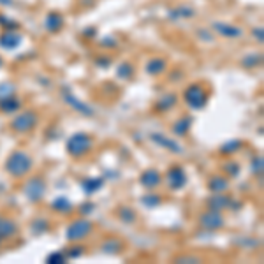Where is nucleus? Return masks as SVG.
<instances>
[{"label": "nucleus", "mask_w": 264, "mask_h": 264, "mask_svg": "<svg viewBox=\"0 0 264 264\" xmlns=\"http://www.w3.org/2000/svg\"><path fill=\"white\" fill-rule=\"evenodd\" d=\"M252 36H254V39H255V41H259V43H262V41H264V30H262V26H257V28L252 30Z\"/></svg>", "instance_id": "obj_39"}, {"label": "nucleus", "mask_w": 264, "mask_h": 264, "mask_svg": "<svg viewBox=\"0 0 264 264\" xmlns=\"http://www.w3.org/2000/svg\"><path fill=\"white\" fill-rule=\"evenodd\" d=\"M252 169H254L255 174L259 176L262 174V157H255V159L252 160Z\"/></svg>", "instance_id": "obj_36"}, {"label": "nucleus", "mask_w": 264, "mask_h": 264, "mask_svg": "<svg viewBox=\"0 0 264 264\" xmlns=\"http://www.w3.org/2000/svg\"><path fill=\"white\" fill-rule=\"evenodd\" d=\"M225 171L229 173V176H238L240 166L236 162H227V166H225Z\"/></svg>", "instance_id": "obj_38"}, {"label": "nucleus", "mask_w": 264, "mask_h": 264, "mask_svg": "<svg viewBox=\"0 0 264 264\" xmlns=\"http://www.w3.org/2000/svg\"><path fill=\"white\" fill-rule=\"evenodd\" d=\"M49 229V224L48 220L44 219H36L32 222V231L36 232V234H43V232H46Z\"/></svg>", "instance_id": "obj_32"}, {"label": "nucleus", "mask_w": 264, "mask_h": 264, "mask_svg": "<svg viewBox=\"0 0 264 264\" xmlns=\"http://www.w3.org/2000/svg\"><path fill=\"white\" fill-rule=\"evenodd\" d=\"M51 210L58 213H71L72 210H74V206H72V202L69 201L67 197H56L55 201L51 202Z\"/></svg>", "instance_id": "obj_23"}, {"label": "nucleus", "mask_w": 264, "mask_h": 264, "mask_svg": "<svg viewBox=\"0 0 264 264\" xmlns=\"http://www.w3.org/2000/svg\"><path fill=\"white\" fill-rule=\"evenodd\" d=\"M64 254H66L67 259H78V257H81L83 248L81 247H72V248H69L67 252H64Z\"/></svg>", "instance_id": "obj_35"}, {"label": "nucleus", "mask_w": 264, "mask_h": 264, "mask_svg": "<svg viewBox=\"0 0 264 264\" xmlns=\"http://www.w3.org/2000/svg\"><path fill=\"white\" fill-rule=\"evenodd\" d=\"M240 148H242V141L240 139H232V141H229V143H225V144H222L220 146V154H234V152H238Z\"/></svg>", "instance_id": "obj_31"}, {"label": "nucleus", "mask_w": 264, "mask_h": 264, "mask_svg": "<svg viewBox=\"0 0 264 264\" xmlns=\"http://www.w3.org/2000/svg\"><path fill=\"white\" fill-rule=\"evenodd\" d=\"M14 94H16V85H14V83H11V81L0 83V101L14 97Z\"/></svg>", "instance_id": "obj_27"}, {"label": "nucleus", "mask_w": 264, "mask_h": 264, "mask_svg": "<svg viewBox=\"0 0 264 264\" xmlns=\"http://www.w3.org/2000/svg\"><path fill=\"white\" fill-rule=\"evenodd\" d=\"M102 46H106V48H108V46H116V41L114 39H111V37H104V39H102V43H101Z\"/></svg>", "instance_id": "obj_43"}, {"label": "nucleus", "mask_w": 264, "mask_h": 264, "mask_svg": "<svg viewBox=\"0 0 264 264\" xmlns=\"http://www.w3.org/2000/svg\"><path fill=\"white\" fill-rule=\"evenodd\" d=\"M66 261L67 257L64 252H53V254H49L48 257H46V262L48 264H64Z\"/></svg>", "instance_id": "obj_33"}, {"label": "nucleus", "mask_w": 264, "mask_h": 264, "mask_svg": "<svg viewBox=\"0 0 264 264\" xmlns=\"http://www.w3.org/2000/svg\"><path fill=\"white\" fill-rule=\"evenodd\" d=\"M92 231H94V224H92L90 220L78 219L69 224V227L66 231V238L69 242H81V240H85Z\"/></svg>", "instance_id": "obj_4"}, {"label": "nucleus", "mask_w": 264, "mask_h": 264, "mask_svg": "<svg viewBox=\"0 0 264 264\" xmlns=\"http://www.w3.org/2000/svg\"><path fill=\"white\" fill-rule=\"evenodd\" d=\"M111 64V58H108V56H102V58H97V66L99 67H108Z\"/></svg>", "instance_id": "obj_41"}, {"label": "nucleus", "mask_w": 264, "mask_h": 264, "mask_svg": "<svg viewBox=\"0 0 264 264\" xmlns=\"http://www.w3.org/2000/svg\"><path fill=\"white\" fill-rule=\"evenodd\" d=\"M122 248H124V245H122L120 240H116V238H108L106 242H102V245H101V250L104 252V254H109V255L118 254Z\"/></svg>", "instance_id": "obj_22"}, {"label": "nucleus", "mask_w": 264, "mask_h": 264, "mask_svg": "<svg viewBox=\"0 0 264 264\" xmlns=\"http://www.w3.org/2000/svg\"><path fill=\"white\" fill-rule=\"evenodd\" d=\"M139 182L144 189H155V187H159L160 182H162V176H160V173L157 169H146L141 174Z\"/></svg>", "instance_id": "obj_15"}, {"label": "nucleus", "mask_w": 264, "mask_h": 264, "mask_svg": "<svg viewBox=\"0 0 264 264\" xmlns=\"http://www.w3.org/2000/svg\"><path fill=\"white\" fill-rule=\"evenodd\" d=\"M64 28V16L56 11H51L44 16V30L49 34H56Z\"/></svg>", "instance_id": "obj_14"}, {"label": "nucleus", "mask_w": 264, "mask_h": 264, "mask_svg": "<svg viewBox=\"0 0 264 264\" xmlns=\"http://www.w3.org/2000/svg\"><path fill=\"white\" fill-rule=\"evenodd\" d=\"M62 97H64V101H66L72 109L78 111V113L85 114V116H94V109H92L88 104H85V102H83V101H79V99L76 97L74 94H71V92H69V90H64Z\"/></svg>", "instance_id": "obj_13"}, {"label": "nucleus", "mask_w": 264, "mask_h": 264, "mask_svg": "<svg viewBox=\"0 0 264 264\" xmlns=\"http://www.w3.org/2000/svg\"><path fill=\"white\" fill-rule=\"evenodd\" d=\"M0 26H4L6 30H16L18 26H20V23H18L16 20L7 18L6 14H0Z\"/></svg>", "instance_id": "obj_34"}, {"label": "nucleus", "mask_w": 264, "mask_h": 264, "mask_svg": "<svg viewBox=\"0 0 264 264\" xmlns=\"http://www.w3.org/2000/svg\"><path fill=\"white\" fill-rule=\"evenodd\" d=\"M208 189H210V192H213V194L225 192V190L229 189V180L224 178V176H213V178L208 182Z\"/></svg>", "instance_id": "obj_20"}, {"label": "nucleus", "mask_w": 264, "mask_h": 264, "mask_svg": "<svg viewBox=\"0 0 264 264\" xmlns=\"http://www.w3.org/2000/svg\"><path fill=\"white\" fill-rule=\"evenodd\" d=\"M166 67H167L166 60H164V58H159V56H155V58L148 60L146 66H144V69H146V72H148L150 76H159V74H162V72L166 71Z\"/></svg>", "instance_id": "obj_17"}, {"label": "nucleus", "mask_w": 264, "mask_h": 264, "mask_svg": "<svg viewBox=\"0 0 264 264\" xmlns=\"http://www.w3.org/2000/svg\"><path fill=\"white\" fill-rule=\"evenodd\" d=\"M212 30L215 34H219L220 37H225V39H240V37H243L242 26L232 25V23L227 21H213Z\"/></svg>", "instance_id": "obj_7"}, {"label": "nucleus", "mask_w": 264, "mask_h": 264, "mask_svg": "<svg viewBox=\"0 0 264 264\" xmlns=\"http://www.w3.org/2000/svg\"><path fill=\"white\" fill-rule=\"evenodd\" d=\"M23 43V37L16 30H4L0 34V48L7 49V51H13V49L20 48Z\"/></svg>", "instance_id": "obj_10"}, {"label": "nucleus", "mask_w": 264, "mask_h": 264, "mask_svg": "<svg viewBox=\"0 0 264 264\" xmlns=\"http://www.w3.org/2000/svg\"><path fill=\"white\" fill-rule=\"evenodd\" d=\"M81 206H83V208H79V210H81V213H85V215H86V213L94 212V204H92V202H85V204H81Z\"/></svg>", "instance_id": "obj_42"}, {"label": "nucleus", "mask_w": 264, "mask_h": 264, "mask_svg": "<svg viewBox=\"0 0 264 264\" xmlns=\"http://www.w3.org/2000/svg\"><path fill=\"white\" fill-rule=\"evenodd\" d=\"M23 192H25V197L28 199L30 202H39L46 194V182L41 176H34V178H30L28 182L25 183Z\"/></svg>", "instance_id": "obj_5"}, {"label": "nucleus", "mask_w": 264, "mask_h": 264, "mask_svg": "<svg viewBox=\"0 0 264 264\" xmlns=\"http://www.w3.org/2000/svg\"><path fill=\"white\" fill-rule=\"evenodd\" d=\"M174 262H201V259L192 257V255H183V257H176Z\"/></svg>", "instance_id": "obj_40"}, {"label": "nucleus", "mask_w": 264, "mask_h": 264, "mask_svg": "<svg viewBox=\"0 0 264 264\" xmlns=\"http://www.w3.org/2000/svg\"><path fill=\"white\" fill-rule=\"evenodd\" d=\"M262 64V56L259 53H252V55H247L243 56L242 60V66L247 67V69H252V67H259Z\"/></svg>", "instance_id": "obj_28"}, {"label": "nucleus", "mask_w": 264, "mask_h": 264, "mask_svg": "<svg viewBox=\"0 0 264 264\" xmlns=\"http://www.w3.org/2000/svg\"><path fill=\"white\" fill-rule=\"evenodd\" d=\"M18 231V225L14 224V220L7 219V217H0V240L13 238Z\"/></svg>", "instance_id": "obj_16"}, {"label": "nucleus", "mask_w": 264, "mask_h": 264, "mask_svg": "<svg viewBox=\"0 0 264 264\" xmlns=\"http://www.w3.org/2000/svg\"><path fill=\"white\" fill-rule=\"evenodd\" d=\"M102 185H104V178H85L81 182V189H83V192L85 194H95L97 192L99 189H102Z\"/></svg>", "instance_id": "obj_18"}, {"label": "nucleus", "mask_w": 264, "mask_h": 264, "mask_svg": "<svg viewBox=\"0 0 264 264\" xmlns=\"http://www.w3.org/2000/svg\"><path fill=\"white\" fill-rule=\"evenodd\" d=\"M197 36H199V39L204 41V43H213V36L208 32V30H204V28L197 30Z\"/></svg>", "instance_id": "obj_37"}, {"label": "nucleus", "mask_w": 264, "mask_h": 264, "mask_svg": "<svg viewBox=\"0 0 264 264\" xmlns=\"http://www.w3.org/2000/svg\"><path fill=\"white\" fill-rule=\"evenodd\" d=\"M183 97H185V102L192 109H202L206 106V102H208V92L204 90V86L194 83V85L185 88Z\"/></svg>", "instance_id": "obj_3"}, {"label": "nucleus", "mask_w": 264, "mask_h": 264, "mask_svg": "<svg viewBox=\"0 0 264 264\" xmlns=\"http://www.w3.org/2000/svg\"><path fill=\"white\" fill-rule=\"evenodd\" d=\"M4 66V60H2V56H0V67H2Z\"/></svg>", "instance_id": "obj_45"}, {"label": "nucleus", "mask_w": 264, "mask_h": 264, "mask_svg": "<svg viewBox=\"0 0 264 264\" xmlns=\"http://www.w3.org/2000/svg\"><path fill=\"white\" fill-rule=\"evenodd\" d=\"M32 157L21 150L13 152L6 160V171L14 178H21L32 169Z\"/></svg>", "instance_id": "obj_1"}, {"label": "nucleus", "mask_w": 264, "mask_h": 264, "mask_svg": "<svg viewBox=\"0 0 264 264\" xmlns=\"http://www.w3.org/2000/svg\"><path fill=\"white\" fill-rule=\"evenodd\" d=\"M176 104V95L174 94H166L164 97L159 99V102H157V109L159 111H169L173 106Z\"/></svg>", "instance_id": "obj_25"}, {"label": "nucleus", "mask_w": 264, "mask_h": 264, "mask_svg": "<svg viewBox=\"0 0 264 264\" xmlns=\"http://www.w3.org/2000/svg\"><path fill=\"white\" fill-rule=\"evenodd\" d=\"M141 202H143L146 208H157V206L162 202V197L157 196V194H144V196L141 197Z\"/></svg>", "instance_id": "obj_30"}, {"label": "nucleus", "mask_w": 264, "mask_h": 264, "mask_svg": "<svg viewBox=\"0 0 264 264\" xmlns=\"http://www.w3.org/2000/svg\"><path fill=\"white\" fill-rule=\"evenodd\" d=\"M37 125V114L34 111H23V113L18 114L13 122H11V127L16 132H28L32 131Z\"/></svg>", "instance_id": "obj_6"}, {"label": "nucleus", "mask_w": 264, "mask_h": 264, "mask_svg": "<svg viewBox=\"0 0 264 264\" xmlns=\"http://www.w3.org/2000/svg\"><path fill=\"white\" fill-rule=\"evenodd\" d=\"M92 146H94V139H92V136H88L85 132L74 134V136H71L67 141V152L69 155L72 157L86 155L88 152L92 150Z\"/></svg>", "instance_id": "obj_2"}, {"label": "nucleus", "mask_w": 264, "mask_h": 264, "mask_svg": "<svg viewBox=\"0 0 264 264\" xmlns=\"http://www.w3.org/2000/svg\"><path fill=\"white\" fill-rule=\"evenodd\" d=\"M118 217H120V220H124L125 224H132V222L136 220V212L129 208V206H122V208L118 210Z\"/></svg>", "instance_id": "obj_29"}, {"label": "nucleus", "mask_w": 264, "mask_h": 264, "mask_svg": "<svg viewBox=\"0 0 264 264\" xmlns=\"http://www.w3.org/2000/svg\"><path fill=\"white\" fill-rule=\"evenodd\" d=\"M150 139L154 141L155 144H159L160 148L167 150V152H173V154H182V152H183L182 144L176 143L174 139H171L169 136H164V134H157V132H154V134L150 136Z\"/></svg>", "instance_id": "obj_12"}, {"label": "nucleus", "mask_w": 264, "mask_h": 264, "mask_svg": "<svg viewBox=\"0 0 264 264\" xmlns=\"http://www.w3.org/2000/svg\"><path fill=\"white\" fill-rule=\"evenodd\" d=\"M194 9L192 7H187V6H182V7H174L173 11L167 13V18L173 21H178V20H187V18H192L194 16Z\"/></svg>", "instance_id": "obj_19"}, {"label": "nucleus", "mask_w": 264, "mask_h": 264, "mask_svg": "<svg viewBox=\"0 0 264 264\" xmlns=\"http://www.w3.org/2000/svg\"><path fill=\"white\" fill-rule=\"evenodd\" d=\"M199 224L206 231H219L220 227H224V217H222L220 212L210 208L208 212H204L199 217Z\"/></svg>", "instance_id": "obj_8"}, {"label": "nucleus", "mask_w": 264, "mask_h": 264, "mask_svg": "<svg viewBox=\"0 0 264 264\" xmlns=\"http://www.w3.org/2000/svg\"><path fill=\"white\" fill-rule=\"evenodd\" d=\"M190 127H192V118L190 116L180 118V120H176L173 124V134L178 137H182L190 131Z\"/></svg>", "instance_id": "obj_21"}, {"label": "nucleus", "mask_w": 264, "mask_h": 264, "mask_svg": "<svg viewBox=\"0 0 264 264\" xmlns=\"http://www.w3.org/2000/svg\"><path fill=\"white\" fill-rule=\"evenodd\" d=\"M167 183L173 190H180L187 185V173L183 171V167L174 166L167 171Z\"/></svg>", "instance_id": "obj_11"}, {"label": "nucleus", "mask_w": 264, "mask_h": 264, "mask_svg": "<svg viewBox=\"0 0 264 264\" xmlns=\"http://www.w3.org/2000/svg\"><path fill=\"white\" fill-rule=\"evenodd\" d=\"M0 6H2V7H11V6H14V0H0Z\"/></svg>", "instance_id": "obj_44"}, {"label": "nucleus", "mask_w": 264, "mask_h": 264, "mask_svg": "<svg viewBox=\"0 0 264 264\" xmlns=\"http://www.w3.org/2000/svg\"><path fill=\"white\" fill-rule=\"evenodd\" d=\"M208 206L212 210H217V212H220V210H225V208L238 210L242 204H240V202H236V201H232V199L229 196H225L224 192H220V194H213V196L208 199Z\"/></svg>", "instance_id": "obj_9"}, {"label": "nucleus", "mask_w": 264, "mask_h": 264, "mask_svg": "<svg viewBox=\"0 0 264 264\" xmlns=\"http://www.w3.org/2000/svg\"><path fill=\"white\" fill-rule=\"evenodd\" d=\"M20 101L16 97H9V99H4L0 101V111L2 113H14V111L20 109Z\"/></svg>", "instance_id": "obj_24"}, {"label": "nucleus", "mask_w": 264, "mask_h": 264, "mask_svg": "<svg viewBox=\"0 0 264 264\" xmlns=\"http://www.w3.org/2000/svg\"><path fill=\"white\" fill-rule=\"evenodd\" d=\"M134 76V67H132V64H129V62H122L120 66L116 67V78L118 79H131Z\"/></svg>", "instance_id": "obj_26"}]
</instances>
